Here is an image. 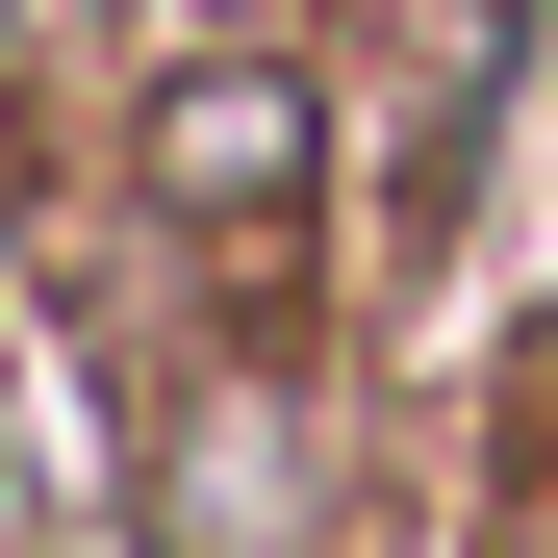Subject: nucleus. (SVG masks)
<instances>
[{
	"instance_id": "f03ea898",
	"label": "nucleus",
	"mask_w": 558,
	"mask_h": 558,
	"mask_svg": "<svg viewBox=\"0 0 558 558\" xmlns=\"http://www.w3.org/2000/svg\"><path fill=\"white\" fill-rule=\"evenodd\" d=\"M178 558H279V432H254V407L178 432Z\"/></svg>"
},
{
	"instance_id": "f257e3e1",
	"label": "nucleus",
	"mask_w": 558,
	"mask_h": 558,
	"mask_svg": "<svg viewBox=\"0 0 558 558\" xmlns=\"http://www.w3.org/2000/svg\"><path fill=\"white\" fill-rule=\"evenodd\" d=\"M153 178H178V204H279V178H305V76H178V102H153Z\"/></svg>"
}]
</instances>
